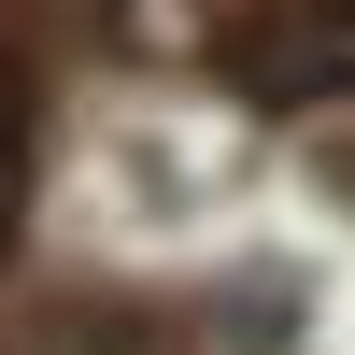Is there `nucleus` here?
I'll use <instances>...</instances> for the list:
<instances>
[{
	"instance_id": "nucleus-1",
	"label": "nucleus",
	"mask_w": 355,
	"mask_h": 355,
	"mask_svg": "<svg viewBox=\"0 0 355 355\" xmlns=\"http://www.w3.org/2000/svg\"><path fill=\"white\" fill-rule=\"evenodd\" d=\"M15 199H28V71L0 57V242H15Z\"/></svg>"
}]
</instances>
